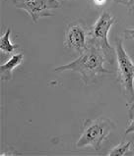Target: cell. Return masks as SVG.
<instances>
[{
    "label": "cell",
    "mask_w": 134,
    "mask_h": 156,
    "mask_svg": "<svg viewBox=\"0 0 134 156\" xmlns=\"http://www.w3.org/2000/svg\"><path fill=\"white\" fill-rule=\"evenodd\" d=\"M105 62H108L105 53L91 38V41L86 50L81 53L78 58L68 64L56 67L54 71L55 72H63V71L77 72L81 75L84 83L89 86L95 82L99 76L111 73L110 70L105 68Z\"/></svg>",
    "instance_id": "1"
},
{
    "label": "cell",
    "mask_w": 134,
    "mask_h": 156,
    "mask_svg": "<svg viewBox=\"0 0 134 156\" xmlns=\"http://www.w3.org/2000/svg\"><path fill=\"white\" fill-rule=\"evenodd\" d=\"M115 129L114 123L106 117L87 119L83 125L81 136L76 141V147L82 148L91 146L96 151L102 147L104 140Z\"/></svg>",
    "instance_id": "2"
},
{
    "label": "cell",
    "mask_w": 134,
    "mask_h": 156,
    "mask_svg": "<svg viewBox=\"0 0 134 156\" xmlns=\"http://www.w3.org/2000/svg\"><path fill=\"white\" fill-rule=\"evenodd\" d=\"M115 56L117 62V82L126 104L134 102V62L127 54L120 38L115 41Z\"/></svg>",
    "instance_id": "3"
},
{
    "label": "cell",
    "mask_w": 134,
    "mask_h": 156,
    "mask_svg": "<svg viewBox=\"0 0 134 156\" xmlns=\"http://www.w3.org/2000/svg\"><path fill=\"white\" fill-rule=\"evenodd\" d=\"M117 22V19L110 12H102L98 18L91 29L92 41L99 46L105 53L106 61L109 63H114L115 50L111 47L109 41V34L111 27Z\"/></svg>",
    "instance_id": "4"
},
{
    "label": "cell",
    "mask_w": 134,
    "mask_h": 156,
    "mask_svg": "<svg viewBox=\"0 0 134 156\" xmlns=\"http://www.w3.org/2000/svg\"><path fill=\"white\" fill-rule=\"evenodd\" d=\"M13 4L18 9L26 11L33 23L43 17H50L53 10L60 7V3L55 0H13Z\"/></svg>",
    "instance_id": "5"
},
{
    "label": "cell",
    "mask_w": 134,
    "mask_h": 156,
    "mask_svg": "<svg viewBox=\"0 0 134 156\" xmlns=\"http://www.w3.org/2000/svg\"><path fill=\"white\" fill-rule=\"evenodd\" d=\"M91 38V30L81 23H73L66 29L64 46L80 55L86 50Z\"/></svg>",
    "instance_id": "6"
},
{
    "label": "cell",
    "mask_w": 134,
    "mask_h": 156,
    "mask_svg": "<svg viewBox=\"0 0 134 156\" xmlns=\"http://www.w3.org/2000/svg\"><path fill=\"white\" fill-rule=\"evenodd\" d=\"M24 55L22 53L14 54L10 57V59L0 66V78L2 81H10L12 79L13 70H15L18 66L23 63Z\"/></svg>",
    "instance_id": "7"
},
{
    "label": "cell",
    "mask_w": 134,
    "mask_h": 156,
    "mask_svg": "<svg viewBox=\"0 0 134 156\" xmlns=\"http://www.w3.org/2000/svg\"><path fill=\"white\" fill-rule=\"evenodd\" d=\"M10 34H11V29L8 28L6 30V32L0 37V50H1V52L5 53V54H12L15 50L20 48V45L11 42Z\"/></svg>",
    "instance_id": "8"
},
{
    "label": "cell",
    "mask_w": 134,
    "mask_h": 156,
    "mask_svg": "<svg viewBox=\"0 0 134 156\" xmlns=\"http://www.w3.org/2000/svg\"><path fill=\"white\" fill-rule=\"evenodd\" d=\"M133 144L132 141H121L119 144L114 146V148H111L110 151L108 153L109 156H123L126 155L127 152L132 151Z\"/></svg>",
    "instance_id": "9"
},
{
    "label": "cell",
    "mask_w": 134,
    "mask_h": 156,
    "mask_svg": "<svg viewBox=\"0 0 134 156\" xmlns=\"http://www.w3.org/2000/svg\"><path fill=\"white\" fill-rule=\"evenodd\" d=\"M128 133H134V102L130 104V108H129V119L125 135H128Z\"/></svg>",
    "instance_id": "10"
},
{
    "label": "cell",
    "mask_w": 134,
    "mask_h": 156,
    "mask_svg": "<svg viewBox=\"0 0 134 156\" xmlns=\"http://www.w3.org/2000/svg\"><path fill=\"white\" fill-rule=\"evenodd\" d=\"M124 37L126 39H134V28L124 30Z\"/></svg>",
    "instance_id": "11"
},
{
    "label": "cell",
    "mask_w": 134,
    "mask_h": 156,
    "mask_svg": "<svg viewBox=\"0 0 134 156\" xmlns=\"http://www.w3.org/2000/svg\"><path fill=\"white\" fill-rule=\"evenodd\" d=\"M126 6L129 12H134V0H128Z\"/></svg>",
    "instance_id": "12"
},
{
    "label": "cell",
    "mask_w": 134,
    "mask_h": 156,
    "mask_svg": "<svg viewBox=\"0 0 134 156\" xmlns=\"http://www.w3.org/2000/svg\"><path fill=\"white\" fill-rule=\"evenodd\" d=\"M92 1L97 6H102V5H105V4L106 3L108 0H92Z\"/></svg>",
    "instance_id": "13"
},
{
    "label": "cell",
    "mask_w": 134,
    "mask_h": 156,
    "mask_svg": "<svg viewBox=\"0 0 134 156\" xmlns=\"http://www.w3.org/2000/svg\"><path fill=\"white\" fill-rule=\"evenodd\" d=\"M117 1H118V2H120V3H124V4H126L128 0H117Z\"/></svg>",
    "instance_id": "14"
},
{
    "label": "cell",
    "mask_w": 134,
    "mask_h": 156,
    "mask_svg": "<svg viewBox=\"0 0 134 156\" xmlns=\"http://www.w3.org/2000/svg\"><path fill=\"white\" fill-rule=\"evenodd\" d=\"M55 1H58V0H55Z\"/></svg>",
    "instance_id": "15"
}]
</instances>
